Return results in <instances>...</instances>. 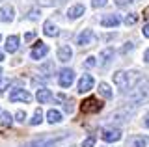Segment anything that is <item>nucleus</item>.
Masks as SVG:
<instances>
[{
    "mask_svg": "<svg viewBox=\"0 0 149 147\" xmlns=\"http://www.w3.org/2000/svg\"><path fill=\"white\" fill-rule=\"evenodd\" d=\"M114 84L118 86L121 91H125V89L129 88V73H125V71L114 73Z\"/></svg>",
    "mask_w": 149,
    "mask_h": 147,
    "instance_id": "obj_9",
    "label": "nucleus"
},
{
    "mask_svg": "<svg viewBox=\"0 0 149 147\" xmlns=\"http://www.w3.org/2000/svg\"><path fill=\"white\" fill-rule=\"evenodd\" d=\"M143 17H147V19H149V8H147L146 11H143Z\"/></svg>",
    "mask_w": 149,
    "mask_h": 147,
    "instance_id": "obj_37",
    "label": "nucleus"
},
{
    "mask_svg": "<svg viewBox=\"0 0 149 147\" xmlns=\"http://www.w3.org/2000/svg\"><path fill=\"white\" fill-rule=\"evenodd\" d=\"M132 49H134V45H132V43H127V45L123 47V52H130Z\"/></svg>",
    "mask_w": 149,
    "mask_h": 147,
    "instance_id": "obj_32",
    "label": "nucleus"
},
{
    "mask_svg": "<svg viewBox=\"0 0 149 147\" xmlns=\"http://www.w3.org/2000/svg\"><path fill=\"white\" fill-rule=\"evenodd\" d=\"M2 60H4V54H2V52H0V62H2Z\"/></svg>",
    "mask_w": 149,
    "mask_h": 147,
    "instance_id": "obj_38",
    "label": "nucleus"
},
{
    "mask_svg": "<svg viewBox=\"0 0 149 147\" xmlns=\"http://www.w3.org/2000/svg\"><path fill=\"white\" fill-rule=\"evenodd\" d=\"M93 41H95V34H93V30L86 28V30H82L80 34H78V37H77V45H80V47H90Z\"/></svg>",
    "mask_w": 149,
    "mask_h": 147,
    "instance_id": "obj_5",
    "label": "nucleus"
},
{
    "mask_svg": "<svg viewBox=\"0 0 149 147\" xmlns=\"http://www.w3.org/2000/svg\"><path fill=\"white\" fill-rule=\"evenodd\" d=\"M13 15H15V10H13L11 6H2L0 8V21L2 22L13 21Z\"/></svg>",
    "mask_w": 149,
    "mask_h": 147,
    "instance_id": "obj_13",
    "label": "nucleus"
},
{
    "mask_svg": "<svg viewBox=\"0 0 149 147\" xmlns=\"http://www.w3.org/2000/svg\"><path fill=\"white\" fill-rule=\"evenodd\" d=\"M142 34H143V37H147V39H149V24H146V26H143Z\"/></svg>",
    "mask_w": 149,
    "mask_h": 147,
    "instance_id": "obj_33",
    "label": "nucleus"
},
{
    "mask_svg": "<svg viewBox=\"0 0 149 147\" xmlns=\"http://www.w3.org/2000/svg\"><path fill=\"white\" fill-rule=\"evenodd\" d=\"M84 65H86V67H95V65H97L95 58H93V56H88V58H86V62H84Z\"/></svg>",
    "mask_w": 149,
    "mask_h": 147,
    "instance_id": "obj_29",
    "label": "nucleus"
},
{
    "mask_svg": "<svg viewBox=\"0 0 149 147\" xmlns=\"http://www.w3.org/2000/svg\"><path fill=\"white\" fill-rule=\"evenodd\" d=\"M143 62H146V63H149V49L146 50V52H143Z\"/></svg>",
    "mask_w": 149,
    "mask_h": 147,
    "instance_id": "obj_35",
    "label": "nucleus"
},
{
    "mask_svg": "<svg viewBox=\"0 0 149 147\" xmlns=\"http://www.w3.org/2000/svg\"><path fill=\"white\" fill-rule=\"evenodd\" d=\"M84 11H86V8H84L82 4H74L73 8H69V10H67V19L74 21V19H78V17H82Z\"/></svg>",
    "mask_w": 149,
    "mask_h": 147,
    "instance_id": "obj_12",
    "label": "nucleus"
},
{
    "mask_svg": "<svg viewBox=\"0 0 149 147\" xmlns=\"http://www.w3.org/2000/svg\"><path fill=\"white\" fill-rule=\"evenodd\" d=\"M73 58V50L69 45H62V47L58 49V60L60 62H69V60Z\"/></svg>",
    "mask_w": 149,
    "mask_h": 147,
    "instance_id": "obj_14",
    "label": "nucleus"
},
{
    "mask_svg": "<svg viewBox=\"0 0 149 147\" xmlns=\"http://www.w3.org/2000/svg\"><path fill=\"white\" fill-rule=\"evenodd\" d=\"M34 37H36V34H34V32H28V34L24 35V41H32Z\"/></svg>",
    "mask_w": 149,
    "mask_h": 147,
    "instance_id": "obj_31",
    "label": "nucleus"
},
{
    "mask_svg": "<svg viewBox=\"0 0 149 147\" xmlns=\"http://www.w3.org/2000/svg\"><path fill=\"white\" fill-rule=\"evenodd\" d=\"M93 145H95V136H90L82 141V147H93Z\"/></svg>",
    "mask_w": 149,
    "mask_h": 147,
    "instance_id": "obj_26",
    "label": "nucleus"
},
{
    "mask_svg": "<svg viewBox=\"0 0 149 147\" xmlns=\"http://www.w3.org/2000/svg\"><path fill=\"white\" fill-rule=\"evenodd\" d=\"M129 101H130V103H138V104L149 101V80H142V82H140L136 88L129 93Z\"/></svg>",
    "mask_w": 149,
    "mask_h": 147,
    "instance_id": "obj_2",
    "label": "nucleus"
},
{
    "mask_svg": "<svg viewBox=\"0 0 149 147\" xmlns=\"http://www.w3.org/2000/svg\"><path fill=\"white\" fill-rule=\"evenodd\" d=\"M15 117H17V121H19V123H24V119H26V112H24V110H19V112L15 114Z\"/></svg>",
    "mask_w": 149,
    "mask_h": 147,
    "instance_id": "obj_28",
    "label": "nucleus"
},
{
    "mask_svg": "<svg viewBox=\"0 0 149 147\" xmlns=\"http://www.w3.org/2000/svg\"><path fill=\"white\" fill-rule=\"evenodd\" d=\"M0 41H2V35H0Z\"/></svg>",
    "mask_w": 149,
    "mask_h": 147,
    "instance_id": "obj_40",
    "label": "nucleus"
},
{
    "mask_svg": "<svg viewBox=\"0 0 149 147\" xmlns=\"http://www.w3.org/2000/svg\"><path fill=\"white\" fill-rule=\"evenodd\" d=\"M17 49H19V37L17 35H9V37L6 39V50L9 54H13Z\"/></svg>",
    "mask_w": 149,
    "mask_h": 147,
    "instance_id": "obj_18",
    "label": "nucleus"
},
{
    "mask_svg": "<svg viewBox=\"0 0 149 147\" xmlns=\"http://www.w3.org/2000/svg\"><path fill=\"white\" fill-rule=\"evenodd\" d=\"M58 82L62 88H69V86L74 82V71L73 69H62L58 75Z\"/></svg>",
    "mask_w": 149,
    "mask_h": 147,
    "instance_id": "obj_4",
    "label": "nucleus"
},
{
    "mask_svg": "<svg viewBox=\"0 0 149 147\" xmlns=\"http://www.w3.org/2000/svg\"><path fill=\"white\" fill-rule=\"evenodd\" d=\"M108 4V0H91V6L93 8H104Z\"/></svg>",
    "mask_w": 149,
    "mask_h": 147,
    "instance_id": "obj_27",
    "label": "nucleus"
},
{
    "mask_svg": "<svg viewBox=\"0 0 149 147\" xmlns=\"http://www.w3.org/2000/svg\"><path fill=\"white\" fill-rule=\"evenodd\" d=\"M50 99H52V93H50V89H45V88L37 89V101H39V104L49 103Z\"/></svg>",
    "mask_w": 149,
    "mask_h": 147,
    "instance_id": "obj_19",
    "label": "nucleus"
},
{
    "mask_svg": "<svg viewBox=\"0 0 149 147\" xmlns=\"http://www.w3.org/2000/svg\"><path fill=\"white\" fill-rule=\"evenodd\" d=\"M147 145H149V136L134 134L127 140V147H147Z\"/></svg>",
    "mask_w": 149,
    "mask_h": 147,
    "instance_id": "obj_10",
    "label": "nucleus"
},
{
    "mask_svg": "<svg viewBox=\"0 0 149 147\" xmlns=\"http://www.w3.org/2000/svg\"><path fill=\"white\" fill-rule=\"evenodd\" d=\"M47 119H49V123L50 125H54V123H60L62 121V114L58 112V110H49V112H47Z\"/></svg>",
    "mask_w": 149,
    "mask_h": 147,
    "instance_id": "obj_20",
    "label": "nucleus"
},
{
    "mask_svg": "<svg viewBox=\"0 0 149 147\" xmlns=\"http://www.w3.org/2000/svg\"><path fill=\"white\" fill-rule=\"evenodd\" d=\"M39 15H41L39 10L34 8V10H30V13H28V19H30V21H37V19H39Z\"/></svg>",
    "mask_w": 149,
    "mask_h": 147,
    "instance_id": "obj_25",
    "label": "nucleus"
},
{
    "mask_svg": "<svg viewBox=\"0 0 149 147\" xmlns=\"http://www.w3.org/2000/svg\"><path fill=\"white\" fill-rule=\"evenodd\" d=\"M138 22V15L136 13H130V15L125 17V24H136Z\"/></svg>",
    "mask_w": 149,
    "mask_h": 147,
    "instance_id": "obj_24",
    "label": "nucleus"
},
{
    "mask_svg": "<svg viewBox=\"0 0 149 147\" xmlns=\"http://www.w3.org/2000/svg\"><path fill=\"white\" fill-rule=\"evenodd\" d=\"M9 101H11V103H17V101H21V103H30L32 95L22 88H15L11 93H9Z\"/></svg>",
    "mask_w": 149,
    "mask_h": 147,
    "instance_id": "obj_6",
    "label": "nucleus"
},
{
    "mask_svg": "<svg viewBox=\"0 0 149 147\" xmlns=\"http://www.w3.org/2000/svg\"><path fill=\"white\" fill-rule=\"evenodd\" d=\"M101 138L108 144H114V141L121 140V130L119 128H102L101 130Z\"/></svg>",
    "mask_w": 149,
    "mask_h": 147,
    "instance_id": "obj_7",
    "label": "nucleus"
},
{
    "mask_svg": "<svg viewBox=\"0 0 149 147\" xmlns=\"http://www.w3.org/2000/svg\"><path fill=\"white\" fill-rule=\"evenodd\" d=\"M93 84H95V80H93L91 75H82V78L78 80V91L80 93H88L93 88Z\"/></svg>",
    "mask_w": 149,
    "mask_h": 147,
    "instance_id": "obj_11",
    "label": "nucleus"
},
{
    "mask_svg": "<svg viewBox=\"0 0 149 147\" xmlns=\"http://www.w3.org/2000/svg\"><path fill=\"white\" fill-rule=\"evenodd\" d=\"M114 58V49L108 47V49H104V50H101V54H99V63L102 67L104 65H108L110 63V60Z\"/></svg>",
    "mask_w": 149,
    "mask_h": 147,
    "instance_id": "obj_15",
    "label": "nucleus"
},
{
    "mask_svg": "<svg viewBox=\"0 0 149 147\" xmlns=\"http://www.w3.org/2000/svg\"><path fill=\"white\" fill-rule=\"evenodd\" d=\"M143 125H146V127L149 128V112L146 114V117H143Z\"/></svg>",
    "mask_w": 149,
    "mask_h": 147,
    "instance_id": "obj_36",
    "label": "nucleus"
},
{
    "mask_svg": "<svg viewBox=\"0 0 149 147\" xmlns=\"http://www.w3.org/2000/svg\"><path fill=\"white\" fill-rule=\"evenodd\" d=\"M99 93H101L104 99H112V97H114V93H112L110 86L104 84V82H101V84H99Z\"/></svg>",
    "mask_w": 149,
    "mask_h": 147,
    "instance_id": "obj_21",
    "label": "nucleus"
},
{
    "mask_svg": "<svg viewBox=\"0 0 149 147\" xmlns=\"http://www.w3.org/2000/svg\"><path fill=\"white\" fill-rule=\"evenodd\" d=\"M47 54H49V47H47L43 41H37L36 47L32 49V52H30V58L32 60H41V58H45Z\"/></svg>",
    "mask_w": 149,
    "mask_h": 147,
    "instance_id": "obj_8",
    "label": "nucleus"
},
{
    "mask_svg": "<svg viewBox=\"0 0 149 147\" xmlns=\"http://www.w3.org/2000/svg\"><path fill=\"white\" fill-rule=\"evenodd\" d=\"M13 123V117L9 112H2L0 114V127H9Z\"/></svg>",
    "mask_w": 149,
    "mask_h": 147,
    "instance_id": "obj_22",
    "label": "nucleus"
},
{
    "mask_svg": "<svg viewBox=\"0 0 149 147\" xmlns=\"http://www.w3.org/2000/svg\"><path fill=\"white\" fill-rule=\"evenodd\" d=\"M9 86V80H0V93H4V89H6Z\"/></svg>",
    "mask_w": 149,
    "mask_h": 147,
    "instance_id": "obj_30",
    "label": "nucleus"
},
{
    "mask_svg": "<svg viewBox=\"0 0 149 147\" xmlns=\"http://www.w3.org/2000/svg\"><path fill=\"white\" fill-rule=\"evenodd\" d=\"M67 138H69L67 132H60V134H56V136H45V138L32 140V141H28V144H24L22 147H56L60 141L67 140Z\"/></svg>",
    "mask_w": 149,
    "mask_h": 147,
    "instance_id": "obj_1",
    "label": "nucleus"
},
{
    "mask_svg": "<svg viewBox=\"0 0 149 147\" xmlns=\"http://www.w3.org/2000/svg\"><path fill=\"white\" fill-rule=\"evenodd\" d=\"M118 6H125V4H129V2H132V0H114Z\"/></svg>",
    "mask_w": 149,
    "mask_h": 147,
    "instance_id": "obj_34",
    "label": "nucleus"
},
{
    "mask_svg": "<svg viewBox=\"0 0 149 147\" xmlns=\"http://www.w3.org/2000/svg\"><path fill=\"white\" fill-rule=\"evenodd\" d=\"M43 32H45V35H49V37H56V35L60 34V32H58V26H56L52 21H45Z\"/></svg>",
    "mask_w": 149,
    "mask_h": 147,
    "instance_id": "obj_17",
    "label": "nucleus"
},
{
    "mask_svg": "<svg viewBox=\"0 0 149 147\" xmlns=\"http://www.w3.org/2000/svg\"><path fill=\"white\" fill-rule=\"evenodd\" d=\"M41 121H43V112L37 108V110H36V114H34V117L30 119V125H39Z\"/></svg>",
    "mask_w": 149,
    "mask_h": 147,
    "instance_id": "obj_23",
    "label": "nucleus"
},
{
    "mask_svg": "<svg viewBox=\"0 0 149 147\" xmlns=\"http://www.w3.org/2000/svg\"><path fill=\"white\" fill-rule=\"evenodd\" d=\"M119 17L118 15H106V17H102V21H101V24L104 26V28H116V26H119Z\"/></svg>",
    "mask_w": 149,
    "mask_h": 147,
    "instance_id": "obj_16",
    "label": "nucleus"
},
{
    "mask_svg": "<svg viewBox=\"0 0 149 147\" xmlns=\"http://www.w3.org/2000/svg\"><path fill=\"white\" fill-rule=\"evenodd\" d=\"M0 75H2V69H0Z\"/></svg>",
    "mask_w": 149,
    "mask_h": 147,
    "instance_id": "obj_39",
    "label": "nucleus"
},
{
    "mask_svg": "<svg viewBox=\"0 0 149 147\" xmlns=\"http://www.w3.org/2000/svg\"><path fill=\"white\" fill-rule=\"evenodd\" d=\"M80 110L84 114H97V112L102 110V103L95 97H88L80 103Z\"/></svg>",
    "mask_w": 149,
    "mask_h": 147,
    "instance_id": "obj_3",
    "label": "nucleus"
}]
</instances>
